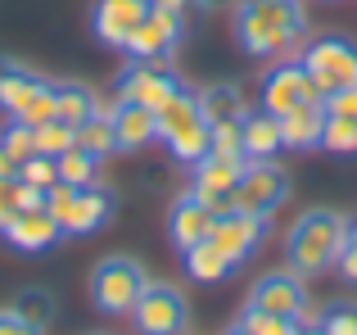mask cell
Returning a JSON list of instances; mask_svg holds the SVG:
<instances>
[{
    "label": "cell",
    "mask_w": 357,
    "mask_h": 335,
    "mask_svg": "<svg viewBox=\"0 0 357 335\" xmlns=\"http://www.w3.org/2000/svg\"><path fill=\"white\" fill-rule=\"evenodd\" d=\"M321 150H331V154H357V118L326 114V127H321Z\"/></svg>",
    "instance_id": "cell-32"
},
{
    "label": "cell",
    "mask_w": 357,
    "mask_h": 335,
    "mask_svg": "<svg viewBox=\"0 0 357 335\" xmlns=\"http://www.w3.org/2000/svg\"><path fill=\"white\" fill-rule=\"evenodd\" d=\"M0 335H36V331L27 327V322L18 318L14 308H0Z\"/></svg>",
    "instance_id": "cell-41"
},
{
    "label": "cell",
    "mask_w": 357,
    "mask_h": 335,
    "mask_svg": "<svg viewBox=\"0 0 357 335\" xmlns=\"http://www.w3.org/2000/svg\"><path fill=\"white\" fill-rule=\"evenodd\" d=\"M208 154H231V159H244V150H240V123H218V127H213V150Z\"/></svg>",
    "instance_id": "cell-36"
},
{
    "label": "cell",
    "mask_w": 357,
    "mask_h": 335,
    "mask_svg": "<svg viewBox=\"0 0 357 335\" xmlns=\"http://www.w3.org/2000/svg\"><path fill=\"white\" fill-rule=\"evenodd\" d=\"M312 322H317L326 335H357V299H335V304H326V308L317 313Z\"/></svg>",
    "instance_id": "cell-34"
},
{
    "label": "cell",
    "mask_w": 357,
    "mask_h": 335,
    "mask_svg": "<svg viewBox=\"0 0 357 335\" xmlns=\"http://www.w3.org/2000/svg\"><path fill=\"white\" fill-rule=\"evenodd\" d=\"M114 136H118V154H136L145 150L149 141H158V123H154V109L145 105H131V100H114Z\"/></svg>",
    "instance_id": "cell-18"
},
{
    "label": "cell",
    "mask_w": 357,
    "mask_h": 335,
    "mask_svg": "<svg viewBox=\"0 0 357 335\" xmlns=\"http://www.w3.org/2000/svg\"><path fill=\"white\" fill-rule=\"evenodd\" d=\"M249 308L276 313V318L289 322H312V295H307V281L289 267H276V272H262L258 281L249 285Z\"/></svg>",
    "instance_id": "cell-6"
},
{
    "label": "cell",
    "mask_w": 357,
    "mask_h": 335,
    "mask_svg": "<svg viewBox=\"0 0 357 335\" xmlns=\"http://www.w3.org/2000/svg\"><path fill=\"white\" fill-rule=\"evenodd\" d=\"M0 150H5L14 163L32 159V154H36V127L18 123V118H5V127H0Z\"/></svg>",
    "instance_id": "cell-31"
},
{
    "label": "cell",
    "mask_w": 357,
    "mask_h": 335,
    "mask_svg": "<svg viewBox=\"0 0 357 335\" xmlns=\"http://www.w3.org/2000/svg\"><path fill=\"white\" fill-rule=\"evenodd\" d=\"M312 100H321V91L312 87V77H307V68L298 59H276L267 73H262V91H258V105L267 109V114H289V109L298 105H312Z\"/></svg>",
    "instance_id": "cell-10"
},
{
    "label": "cell",
    "mask_w": 357,
    "mask_h": 335,
    "mask_svg": "<svg viewBox=\"0 0 357 335\" xmlns=\"http://www.w3.org/2000/svg\"><path fill=\"white\" fill-rule=\"evenodd\" d=\"M73 195H77V186H63V181L45 191V213H50L59 227H63V218H68V209H73Z\"/></svg>",
    "instance_id": "cell-37"
},
{
    "label": "cell",
    "mask_w": 357,
    "mask_h": 335,
    "mask_svg": "<svg viewBox=\"0 0 357 335\" xmlns=\"http://www.w3.org/2000/svg\"><path fill=\"white\" fill-rule=\"evenodd\" d=\"M77 145L91 154H118V136H114V114L109 109H96L86 123H77Z\"/></svg>",
    "instance_id": "cell-27"
},
{
    "label": "cell",
    "mask_w": 357,
    "mask_h": 335,
    "mask_svg": "<svg viewBox=\"0 0 357 335\" xmlns=\"http://www.w3.org/2000/svg\"><path fill=\"white\" fill-rule=\"evenodd\" d=\"M249 159H231V154H204L199 163L190 168V191L208 204L213 213H231L236 209V186H240V172Z\"/></svg>",
    "instance_id": "cell-11"
},
{
    "label": "cell",
    "mask_w": 357,
    "mask_h": 335,
    "mask_svg": "<svg viewBox=\"0 0 357 335\" xmlns=\"http://www.w3.org/2000/svg\"><path fill=\"white\" fill-rule=\"evenodd\" d=\"M145 285H149V276L131 254H109L91 267V304L105 318H131Z\"/></svg>",
    "instance_id": "cell-4"
},
{
    "label": "cell",
    "mask_w": 357,
    "mask_h": 335,
    "mask_svg": "<svg viewBox=\"0 0 357 335\" xmlns=\"http://www.w3.org/2000/svg\"><path fill=\"white\" fill-rule=\"evenodd\" d=\"M73 145H77V127H73L68 118H45V123H36V154L59 159L63 150H73Z\"/></svg>",
    "instance_id": "cell-30"
},
{
    "label": "cell",
    "mask_w": 357,
    "mask_h": 335,
    "mask_svg": "<svg viewBox=\"0 0 357 335\" xmlns=\"http://www.w3.org/2000/svg\"><path fill=\"white\" fill-rule=\"evenodd\" d=\"M321 127H326V105H298L289 114H280V141L285 150H321Z\"/></svg>",
    "instance_id": "cell-20"
},
{
    "label": "cell",
    "mask_w": 357,
    "mask_h": 335,
    "mask_svg": "<svg viewBox=\"0 0 357 335\" xmlns=\"http://www.w3.org/2000/svg\"><path fill=\"white\" fill-rule=\"evenodd\" d=\"M195 96H199V114H204L208 127L240 123V118H244V91L236 87V82H213V87L195 91Z\"/></svg>",
    "instance_id": "cell-21"
},
{
    "label": "cell",
    "mask_w": 357,
    "mask_h": 335,
    "mask_svg": "<svg viewBox=\"0 0 357 335\" xmlns=\"http://www.w3.org/2000/svg\"><path fill=\"white\" fill-rule=\"evenodd\" d=\"M181 263H185V276H190V281H199V285H218V281H227V276L236 272V263H231V258L222 254L213 240H204V245L185 249Z\"/></svg>",
    "instance_id": "cell-22"
},
{
    "label": "cell",
    "mask_w": 357,
    "mask_h": 335,
    "mask_svg": "<svg viewBox=\"0 0 357 335\" xmlns=\"http://www.w3.org/2000/svg\"><path fill=\"white\" fill-rule=\"evenodd\" d=\"M181 36H185V27L176 23V18L149 9V14L140 18V27L127 36V45H122V50H127L131 59H167V54L176 50V41H181Z\"/></svg>",
    "instance_id": "cell-15"
},
{
    "label": "cell",
    "mask_w": 357,
    "mask_h": 335,
    "mask_svg": "<svg viewBox=\"0 0 357 335\" xmlns=\"http://www.w3.org/2000/svg\"><path fill=\"white\" fill-rule=\"evenodd\" d=\"M9 308H14V313H18V318H23L36 335L50 331V322L59 318V304H54V295L45 290V285H27V290H18Z\"/></svg>",
    "instance_id": "cell-25"
},
{
    "label": "cell",
    "mask_w": 357,
    "mask_h": 335,
    "mask_svg": "<svg viewBox=\"0 0 357 335\" xmlns=\"http://www.w3.org/2000/svg\"><path fill=\"white\" fill-rule=\"evenodd\" d=\"M222 335H249V331H244V327H240V322H231V327H227V331H222Z\"/></svg>",
    "instance_id": "cell-45"
},
{
    "label": "cell",
    "mask_w": 357,
    "mask_h": 335,
    "mask_svg": "<svg viewBox=\"0 0 357 335\" xmlns=\"http://www.w3.org/2000/svg\"><path fill=\"white\" fill-rule=\"evenodd\" d=\"M145 14H149V0H96L91 5V32H96L100 45L122 50Z\"/></svg>",
    "instance_id": "cell-14"
},
{
    "label": "cell",
    "mask_w": 357,
    "mask_h": 335,
    "mask_svg": "<svg viewBox=\"0 0 357 335\" xmlns=\"http://www.w3.org/2000/svg\"><path fill=\"white\" fill-rule=\"evenodd\" d=\"M199 96H195L190 87H181L172 100H167L163 109H154V123H158V141H172L176 132H185L190 123H199Z\"/></svg>",
    "instance_id": "cell-23"
},
{
    "label": "cell",
    "mask_w": 357,
    "mask_h": 335,
    "mask_svg": "<svg viewBox=\"0 0 357 335\" xmlns=\"http://www.w3.org/2000/svg\"><path fill=\"white\" fill-rule=\"evenodd\" d=\"M298 335H326V331L317 327V322H303V327H298Z\"/></svg>",
    "instance_id": "cell-43"
},
{
    "label": "cell",
    "mask_w": 357,
    "mask_h": 335,
    "mask_svg": "<svg viewBox=\"0 0 357 335\" xmlns=\"http://www.w3.org/2000/svg\"><path fill=\"white\" fill-rule=\"evenodd\" d=\"M335 267H340L344 281L357 285V227H353V222H349V236H344V249H340V263H335Z\"/></svg>",
    "instance_id": "cell-39"
},
{
    "label": "cell",
    "mask_w": 357,
    "mask_h": 335,
    "mask_svg": "<svg viewBox=\"0 0 357 335\" xmlns=\"http://www.w3.org/2000/svg\"><path fill=\"white\" fill-rule=\"evenodd\" d=\"M240 327L249 331V335H298V327H303V322H289V318H276V313H262V308H249V304H244L240 308Z\"/></svg>",
    "instance_id": "cell-33"
},
{
    "label": "cell",
    "mask_w": 357,
    "mask_h": 335,
    "mask_svg": "<svg viewBox=\"0 0 357 335\" xmlns=\"http://www.w3.org/2000/svg\"><path fill=\"white\" fill-rule=\"evenodd\" d=\"M41 204H45V191H36V186H23L18 177H0V227H5L14 213L41 209Z\"/></svg>",
    "instance_id": "cell-29"
},
{
    "label": "cell",
    "mask_w": 357,
    "mask_h": 335,
    "mask_svg": "<svg viewBox=\"0 0 357 335\" xmlns=\"http://www.w3.org/2000/svg\"><path fill=\"white\" fill-rule=\"evenodd\" d=\"M114 209H118V200L105 186H82V191L73 195L68 218H63V236H91V231H100L114 218Z\"/></svg>",
    "instance_id": "cell-17"
},
{
    "label": "cell",
    "mask_w": 357,
    "mask_h": 335,
    "mask_svg": "<svg viewBox=\"0 0 357 335\" xmlns=\"http://www.w3.org/2000/svg\"><path fill=\"white\" fill-rule=\"evenodd\" d=\"M307 14L298 0H240L236 5V41L253 59L285 54L294 41H303Z\"/></svg>",
    "instance_id": "cell-1"
},
{
    "label": "cell",
    "mask_w": 357,
    "mask_h": 335,
    "mask_svg": "<svg viewBox=\"0 0 357 335\" xmlns=\"http://www.w3.org/2000/svg\"><path fill=\"white\" fill-rule=\"evenodd\" d=\"M5 240L14 249H23V254H41V249H54L63 240V227L45 213V204L41 209H23V213H14V218L5 222Z\"/></svg>",
    "instance_id": "cell-16"
},
{
    "label": "cell",
    "mask_w": 357,
    "mask_h": 335,
    "mask_svg": "<svg viewBox=\"0 0 357 335\" xmlns=\"http://www.w3.org/2000/svg\"><path fill=\"white\" fill-rule=\"evenodd\" d=\"M0 114L18 118V123H32V127L54 118V82L32 73L27 64L0 54Z\"/></svg>",
    "instance_id": "cell-3"
},
{
    "label": "cell",
    "mask_w": 357,
    "mask_h": 335,
    "mask_svg": "<svg viewBox=\"0 0 357 335\" xmlns=\"http://www.w3.org/2000/svg\"><path fill=\"white\" fill-rule=\"evenodd\" d=\"M149 9H158V14L176 18L181 27H190V18L199 14V0H149Z\"/></svg>",
    "instance_id": "cell-38"
},
{
    "label": "cell",
    "mask_w": 357,
    "mask_h": 335,
    "mask_svg": "<svg viewBox=\"0 0 357 335\" xmlns=\"http://www.w3.org/2000/svg\"><path fill=\"white\" fill-rule=\"evenodd\" d=\"M240 150H244V159H276V154L285 150V141H280V118L267 114V109H258V114L244 109V118H240Z\"/></svg>",
    "instance_id": "cell-19"
},
{
    "label": "cell",
    "mask_w": 357,
    "mask_h": 335,
    "mask_svg": "<svg viewBox=\"0 0 357 335\" xmlns=\"http://www.w3.org/2000/svg\"><path fill=\"white\" fill-rule=\"evenodd\" d=\"M298 64L307 68V77L321 91V100L335 96V91L357 87V41H349V36H340V32L312 36V41L303 45V54H298Z\"/></svg>",
    "instance_id": "cell-5"
},
{
    "label": "cell",
    "mask_w": 357,
    "mask_h": 335,
    "mask_svg": "<svg viewBox=\"0 0 357 335\" xmlns=\"http://www.w3.org/2000/svg\"><path fill=\"white\" fill-rule=\"evenodd\" d=\"M131 327L136 335H185L190 327V304L176 285L167 281H149L140 290L136 308H131Z\"/></svg>",
    "instance_id": "cell-7"
},
{
    "label": "cell",
    "mask_w": 357,
    "mask_h": 335,
    "mask_svg": "<svg viewBox=\"0 0 357 335\" xmlns=\"http://www.w3.org/2000/svg\"><path fill=\"white\" fill-rule=\"evenodd\" d=\"M344 236H349V218L335 209H303L294 218L285 236V267L307 276H326L335 263H340V249H344Z\"/></svg>",
    "instance_id": "cell-2"
},
{
    "label": "cell",
    "mask_w": 357,
    "mask_h": 335,
    "mask_svg": "<svg viewBox=\"0 0 357 335\" xmlns=\"http://www.w3.org/2000/svg\"><path fill=\"white\" fill-rule=\"evenodd\" d=\"M222 5H236V0H199V9H222Z\"/></svg>",
    "instance_id": "cell-44"
},
{
    "label": "cell",
    "mask_w": 357,
    "mask_h": 335,
    "mask_svg": "<svg viewBox=\"0 0 357 335\" xmlns=\"http://www.w3.org/2000/svg\"><path fill=\"white\" fill-rule=\"evenodd\" d=\"M176 91H181V77L167 59H131L118 77V100H131L145 109H163Z\"/></svg>",
    "instance_id": "cell-9"
},
{
    "label": "cell",
    "mask_w": 357,
    "mask_h": 335,
    "mask_svg": "<svg viewBox=\"0 0 357 335\" xmlns=\"http://www.w3.org/2000/svg\"><path fill=\"white\" fill-rule=\"evenodd\" d=\"M18 181L23 186H36V191H50V186H59V163L50 159V154H32V159L18 163Z\"/></svg>",
    "instance_id": "cell-35"
},
{
    "label": "cell",
    "mask_w": 357,
    "mask_h": 335,
    "mask_svg": "<svg viewBox=\"0 0 357 335\" xmlns=\"http://www.w3.org/2000/svg\"><path fill=\"white\" fill-rule=\"evenodd\" d=\"M267 222H271V218H258V213L231 209V213H218V222H213V236H208V240L240 267L244 258H249L253 249L267 240Z\"/></svg>",
    "instance_id": "cell-12"
},
{
    "label": "cell",
    "mask_w": 357,
    "mask_h": 335,
    "mask_svg": "<svg viewBox=\"0 0 357 335\" xmlns=\"http://www.w3.org/2000/svg\"><path fill=\"white\" fill-rule=\"evenodd\" d=\"M167 150H172V159H176V163L195 168V163L204 159V154L213 150V127H208V123L199 118V123H190L185 132H176L172 141H167Z\"/></svg>",
    "instance_id": "cell-28"
},
{
    "label": "cell",
    "mask_w": 357,
    "mask_h": 335,
    "mask_svg": "<svg viewBox=\"0 0 357 335\" xmlns=\"http://www.w3.org/2000/svg\"><path fill=\"white\" fill-rule=\"evenodd\" d=\"M321 105H326V114L357 118V87H349V91H335V96H326V100H321Z\"/></svg>",
    "instance_id": "cell-40"
},
{
    "label": "cell",
    "mask_w": 357,
    "mask_h": 335,
    "mask_svg": "<svg viewBox=\"0 0 357 335\" xmlns=\"http://www.w3.org/2000/svg\"><path fill=\"white\" fill-rule=\"evenodd\" d=\"M285 200H289V172L276 159H249L244 163L240 186H236V209L271 218L276 209H285Z\"/></svg>",
    "instance_id": "cell-8"
},
{
    "label": "cell",
    "mask_w": 357,
    "mask_h": 335,
    "mask_svg": "<svg viewBox=\"0 0 357 335\" xmlns=\"http://www.w3.org/2000/svg\"><path fill=\"white\" fill-rule=\"evenodd\" d=\"M14 172H18V163H14V159H9V154H5V150H0V177H14Z\"/></svg>",
    "instance_id": "cell-42"
},
{
    "label": "cell",
    "mask_w": 357,
    "mask_h": 335,
    "mask_svg": "<svg viewBox=\"0 0 357 335\" xmlns=\"http://www.w3.org/2000/svg\"><path fill=\"white\" fill-rule=\"evenodd\" d=\"M54 163H59V181L63 186H77V191H82V186H100V163H105V159L91 154V150H82V145L63 150Z\"/></svg>",
    "instance_id": "cell-26"
},
{
    "label": "cell",
    "mask_w": 357,
    "mask_h": 335,
    "mask_svg": "<svg viewBox=\"0 0 357 335\" xmlns=\"http://www.w3.org/2000/svg\"><path fill=\"white\" fill-rule=\"evenodd\" d=\"M96 109H100L96 87H86V82H54V118H68V123L77 127V123H86Z\"/></svg>",
    "instance_id": "cell-24"
},
{
    "label": "cell",
    "mask_w": 357,
    "mask_h": 335,
    "mask_svg": "<svg viewBox=\"0 0 357 335\" xmlns=\"http://www.w3.org/2000/svg\"><path fill=\"white\" fill-rule=\"evenodd\" d=\"M213 222H218V213H213L195 191H181V195H176L172 209H167V236H172L176 254L204 245V240L213 236Z\"/></svg>",
    "instance_id": "cell-13"
},
{
    "label": "cell",
    "mask_w": 357,
    "mask_h": 335,
    "mask_svg": "<svg viewBox=\"0 0 357 335\" xmlns=\"http://www.w3.org/2000/svg\"><path fill=\"white\" fill-rule=\"evenodd\" d=\"M349 222H353V227H357V218H349Z\"/></svg>",
    "instance_id": "cell-46"
}]
</instances>
